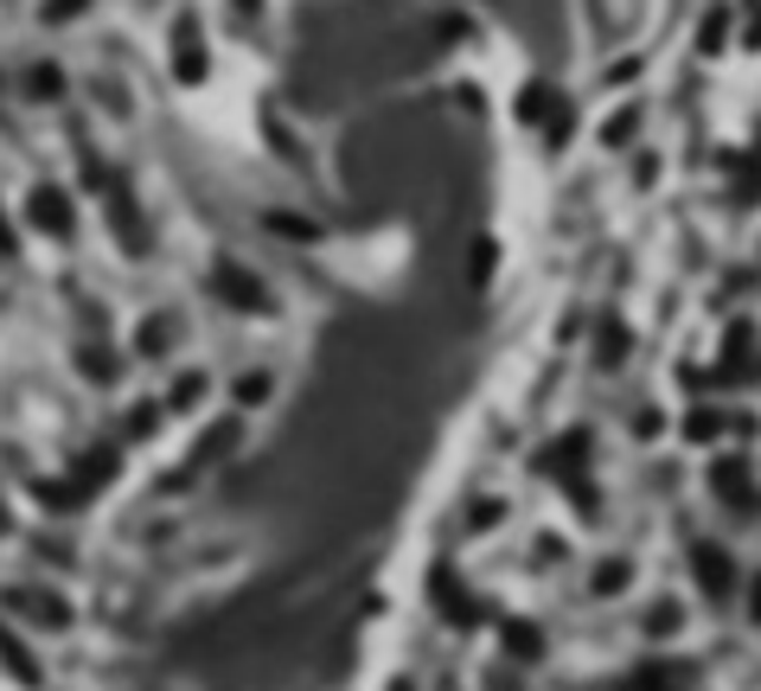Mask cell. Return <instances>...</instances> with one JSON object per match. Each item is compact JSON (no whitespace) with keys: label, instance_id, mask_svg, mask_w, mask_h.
I'll return each instance as SVG.
<instances>
[{"label":"cell","instance_id":"cell-1","mask_svg":"<svg viewBox=\"0 0 761 691\" xmlns=\"http://www.w3.org/2000/svg\"><path fill=\"white\" fill-rule=\"evenodd\" d=\"M691 563L704 570V583H711V595H730V563L716 557L711 544H704V551H698V557H691Z\"/></svg>","mask_w":761,"mask_h":691},{"label":"cell","instance_id":"cell-2","mask_svg":"<svg viewBox=\"0 0 761 691\" xmlns=\"http://www.w3.org/2000/svg\"><path fill=\"white\" fill-rule=\"evenodd\" d=\"M512 653H537V628H512Z\"/></svg>","mask_w":761,"mask_h":691}]
</instances>
